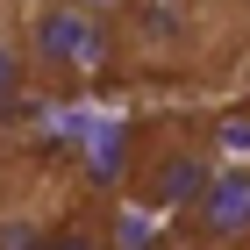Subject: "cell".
Wrapping results in <instances>:
<instances>
[{
	"mask_svg": "<svg viewBox=\"0 0 250 250\" xmlns=\"http://www.w3.org/2000/svg\"><path fill=\"white\" fill-rule=\"evenodd\" d=\"M193 250H250V243H193Z\"/></svg>",
	"mask_w": 250,
	"mask_h": 250,
	"instance_id": "52a82bcc",
	"label": "cell"
},
{
	"mask_svg": "<svg viewBox=\"0 0 250 250\" xmlns=\"http://www.w3.org/2000/svg\"><path fill=\"white\" fill-rule=\"evenodd\" d=\"M36 100H43V86H36V72H29V50H21L15 7H7V15H0V122L29 115Z\"/></svg>",
	"mask_w": 250,
	"mask_h": 250,
	"instance_id": "277c9868",
	"label": "cell"
},
{
	"mask_svg": "<svg viewBox=\"0 0 250 250\" xmlns=\"http://www.w3.org/2000/svg\"><path fill=\"white\" fill-rule=\"evenodd\" d=\"M15 29L43 100H93L122 79V29L79 0H15Z\"/></svg>",
	"mask_w": 250,
	"mask_h": 250,
	"instance_id": "6da1fadb",
	"label": "cell"
},
{
	"mask_svg": "<svg viewBox=\"0 0 250 250\" xmlns=\"http://www.w3.org/2000/svg\"><path fill=\"white\" fill-rule=\"evenodd\" d=\"M122 29V79L143 86H208L229 72V50L208 29L200 0H129Z\"/></svg>",
	"mask_w": 250,
	"mask_h": 250,
	"instance_id": "7a4b0ae2",
	"label": "cell"
},
{
	"mask_svg": "<svg viewBox=\"0 0 250 250\" xmlns=\"http://www.w3.org/2000/svg\"><path fill=\"white\" fill-rule=\"evenodd\" d=\"M0 150H7V122H0Z\"/></svg>",
	"mask_w": 250,
	"mask_h": 250,
	"instance_id": "ba28073f",
	"label": "cell"
},
{
	"mask_svg": "<svg viewBox=\"0 0 250 250\" xmlns=\"http://www.w3.org/2000/svg\"><path fill=\"white\" fill-rule=\"evenodd\" d=\"M222 172V150L200 122L172 115V122H150V129L129 143V200L143 214H179L208 193V179Z\"/></svg>",
	"mask_w": 250,
	"mask_h": 250,
	"instance_id": "3957f363",
	"label": "cell"
},
{
	"mask_svg": "<svg viewBox=\"0 0 250 250\" xmlns=\"http://www.w3.org/2000/svg\"><path fill=\"white\" fill-rule=\"evenodd\" d=\"M79 7H93V15H107V21H122V15H129V0H79Z\"/></svg>",
	"mask_w": 250,
	"mask_h": 250,
	"instance_id": "8992f818",
	"label": "cell"
},
{
	"mask_svg": "<svg viewBox=\"0 0 250 250\" xmlns=\"http://www.w3.org/2000/svg\"><path fill=\"white\" fill-rule=\"evenodd\" d=\"M200 15H208V29L222 36V50L236 58H250V0H200Z\"/></svg>",
	"mask_w": 250,
	"mask_h": 250,
	"instance_id": "5b68a950",
	"label": "cell"
}]
</instances>
